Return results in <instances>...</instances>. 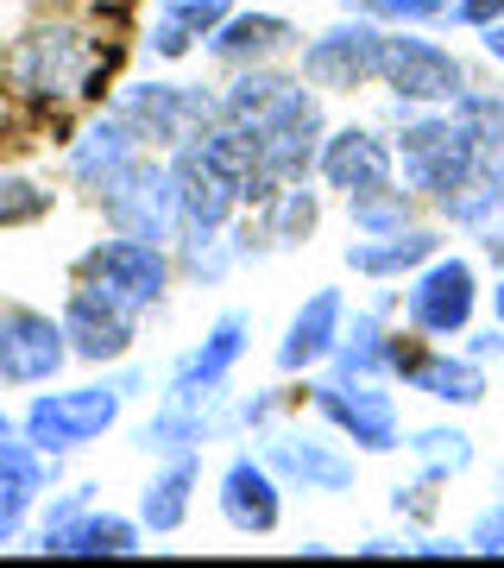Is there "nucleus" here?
Here are the masks:
<instances>
[{
  "label": "nucleus",
  "instance_id": "nucleus-19",
  "mask_svg": "<svg viewBox=\"0 0 504 568\" xmlns=\"http://www.w3.org/2000/svg\"><path fill=\"white\" fill-rule=\"evenodd\" d=\"M309 82L284 63H246V70H227V89H222V121L240 126L246 140H259L265 126L278 121L284 108L297 102Z\"/></svg>",
  "mask_w": 504,
  "mask_h": 568
},
{
  "label": "nucleus",
  "instance_id": "nucleus-36",
  "mask_svg": "<svg viewBox=\"0 0 504 568\" xmlns=\"http://www.w3.org/2000/svg\"><path fill=\"white\" fill-rule=\"evenodd\" d=\"M442 480H429V474H416L410 487H391V511H398L403 525H429L435 518V506H442Z\"/></svg>",
  "mask_w": 504,
  "mask_h": 568
},
{
  "label": "nucleus",
  "instance_id": "nucleus-38",
  "mask_svg": "<svg viewBox=\"0 0 504 568\" xmlns=\"http://www.w3.org/2000/svg\"><path fill=\"white\" fill-rule=\"evenodd\" d=\"M32 511H39L32 493H20V487H7V480H0V544H20L25 525H32Z\"/></svg>",
  "mask_w": 504,
  "mask_h": 568
},
{
  "label": "nucleus",
  "instance_id": "nucleus-47",
  "mask_svg": "<svg viewBox=\"0 0 504 568\" xmlns=\"http://www.w3.org/2000/svg\"><path fill=\"white\" fill-rule=\"evenodd\" d=\"M498 493H504V474H498Z\"/></svg>",
  "mask_w": 504,
  "mask_h": 568
},
{
  "label": "nucleus",
  "instance_id": "nucleus-37",
  "mask_svg": "<svg viewBox=\"0 0 504 568\" xmlns=\"http://www.w3.org/2000/svg\"><path fill=\"white\" fill-rule=\"evenodd\" d=\"M466 549H473V556H504V493L466 525Z\"/></svg>",
  "mask_w": 504,
  "mask_h": 568
},
{
  "label": "nucleus",
  "instance_id": "nucleus-22",
  "mask_svg": "<svg viewBox=\"0 0 504 568\" xmlns=\"http://www.w3.org/2000/svg\"><path fill=\"white\" fill-rule=\"evenodd\" d=\"M302 44V32L284 13H227L222 32L202 44V58L208 63H222V70H246V63H284L290 51Z\"/></svg>",
  "mask_w": 504,
  "mask_h": 568
},
{
  "label": "nucleus",
  "instance_id": "nucleus-33",
  "mask_svg": "<svg viewBox=\"0 0 504 568\" xmlns=\"http://www.w3.org/2000/svg\"><path fill=\"white\" fill-rule=\"evenodd\" d=\"M51 215V190L39 178L0 171V227H39Z\"/></svg>",
  "mask_w": 504,
  "mask_h": 568
},
{
  "label": "nucleus",
  "instance_id": "nucleus-21",
  "mask_svg": "<svg viewBox=\"0 0 504 568\" xmlns=\"http://www.w3.org/2000/svg\"><path fill=\"white\" fill-rule=\"evenodd\" d=\"M442 246H448L442 222H410V227H398V234H360L341 260H347V272H353V278L398 284V278H410L416 265L435 260Z\"/></svg>",
  "mask_w": 504,
  "mask_h": 568
},
{
  "label": "nucleus",
  "instance_id": "nucleus-44",
  "mask_svg": "<svg viewBox=\"0 0 504 568\" xmlns=\"http://www.w3.org/2000/svg\"><path fill=\"white\" fill-rule=\"evenodd\" d=\"M480 44H485V58H492V63H504V20H492V26H485V32H480Z\"/></svg>",
  "mask_w": 504,
  "mask_h": 568
},
{
  "label": "nucleus",
  "instance_id": "nucleus-31",
  "mask_svg": "<svg viewBox=\"0 0 504 568\" xmlns=\"http://www.w3.org/2000/svg\"><path fill=\"white\" fill-rule=\"evenodd\" d=\"M58 467H63V455H44L25 429L20 436H0V480H7V487L44 499V493L58 487Z\"/></svg>",
  "mask_w": 504,
  "mask_h": 568
},
{
  "label": "nucleus",
  "instance_id": "nucleus-15",
  "mask_svg": "<svg viewBox=\"0 0 504 568\" xmlns=\"http://www.w3.org/2000/svg\"><path fill=\"white\" fill-rule=\"evenodd\" d=\"M63 335H70V354H76L82 366H126V354H133V342H140V310L114 304L107 291H95V284H70V297H63Z\"/></svg>",
  "mask_w": 504,
  "mask_h": 568
},
{
  "label": "nucleus",
  "instance_id": "nucleus-23",
  "mask_svg": "<svg viewBox=\"0 0 504 568\" xmlns=\"http://www.w3.org/2000/svg\"><path fill=\"white\" fill-rule=\"evenodd\" d=\"M403 386L423 392L429 405H442V410H473V405H485V366L473 361L466 347H435L429 342L423 354L410 361Z\"/></svg>",
  "mask_w": 504,
  "mask_h": 568
},
{
  "label": "nucleus",
  "instance_id": "nucleus-39",
  "mask_svg": "<svg viewBox=\"0 0 504 568\" xmlns=\"http://www.w3.org/2000/svg\"><path fill=\"white\" fill-rule=\"evenodd\" d=\"M95 493H101V487H70V493H58V499H44V511H39V530H51V525H70L76 511H89V506H95Z\"/></svg>",
  "mask_w": 504,
  "mask_h": 568
},
{
  "label": "nucleus",
  "instance_id": "nucleus-2",
  "mask_svg": "<svg viewBox=\"0 0 504 568\" xmlns=\"http://www.w3.org/2000/svg\"><path fill=\"white\" fill-rule=\"evenodd\" d=\"M391 145H398V183L410 196H423V203L448 196V190L485 159V140L454 114V108H398Z\"/></svg>",
  "mask_w": 504,
  "mask_h": 568
},
{
  "label": "nucleus",
  "instance_id": "nucleus-46",
  "mask_svg": "<svg viewBox=\"0 0 504 568\" xmlns=\"http://www.w3.org/2000/svg\"><path fill=\"white\" fill-rule=\"evenodd\" d=\"M0 436H20V417H13L7 405H0Z\"/></svg>",
  "mask_w": 504,
  "mask_h": 568
},
{
  "label": "nucleus",
  "instance_id": "nucleus-11",
  "mask_svg": "<svg viewBox=\"0 0 504 568\" xmlns=\"http://www.w3.org/2000/svg\"><path fill=\"white\" fill-rule=\"evenodd\" d=\"M95 209L107 215V227L114 234H133V241H158L171 246L177 241V183H171V159H158V152H140V159L126 164L121 178L107 183L95 196Z\"/></svg>",
  "mask_w": 504,
  "mask_h": 568
},
{
  "label": "nucleus",
  "instance_id": "nucleus-18",
  "mask_svg": "<svg viewBox=\"0 0 504 568\" xmlns=\"http://www.w3.org/2000/svg\"><path fill=\"white\" fill-rule=\"evenodd\" d=\"M341 328H347V291H335V284H322V291H309L297 304V316L284 323L278 335V373H290V379H309V373H322L328 354L341 347Z\"/></svg>",
  "mask_w": 504,
  "mask_h": 568
},
{
  "label": "nucleus",
  "instance_id": "nucleus-42",
  "mask_svg": "<svg viewBox=\"0 0 504 568\" xmlns=\"http://www.w3.org/2000/svg\"><path fill=\"white\" fill-rule=\"evenodd\" d=\"M410 556H429V562H448V556H473L466 549V537H410Z\"/></svg>",
  "mask_w": 504,
  "mask_h": 568
},
{
  "label": "nucleus",
  "instance_id": "nucleus-40",
  "mask_svg": "<svg viewBox=\"0 0 504 568\" xmlns=\"http://www.w3.org/2000/svg\"><path fill=\"white\" fill-rule=\"evenodd\" d=\"M454 26H466V32H485L492 20H504V0H454V13H448Z\"/></svg>",
  "mask_w": 504,
  "mask_h": 568
},
{
  "label": "nucleus",
  "instance_id": "nucleus-34",
  "mask_svg": "<svg viewBox=\"0 0 504 568\" xmlns=\"http://www.w3.org/2000/svg\"><path fill=\"white\" fill-rule=\"evenodd\" d=\"M454 114L485 140V152H504V82L498 89H461L454 95Z\"/></svg>",
  "mask_w": 504,
  "mask_h": 568
},
{
  "label": "nucleus",
  "instance_id": "nucleus-16",
  "mask_svg": "<svg viewBox=\"0 0 504 568\" xmlns=\"http://www.w3.org/2000/svg\"><path fill=\"white\" fill-rule=\"evenodd\" d=\"M316 178H322L328 190H341V203L372 196V190H391V183H398V145H391V133L360 126V121L328 126L322 159H316Z\"/></svg>",
  "mask_w": 504,
  "mask_h": 568
},
{
  "label": "nucleus",
  "instance_id": "nucleus-8",
  "mask_svg": "<svg viewBox=\"0 0 504 568\" xmlns=\"http://www.w3.org/2000/svg\"><path fill=\"white\" fill-rule=\"evenodd\" d=\"M480 265L461 260V253H435L429 265H416L403 278V323L429 335V342H461L473 316H480Z\"/></svg>",
  "mask_w": 504,
  "mask_h": 568
},
{
  "label": "nucleus",
  "instance_id": "nucleus-7",
  "mask_svg": "<svg viewBox=\"0 0 504 568\" xmlns=\"http://www.w3.org/2000/svg\"><path fill=\"white\" fill-rule=\"evenodd\" d=\"M76 278L95 284V291H107L114 304L140 310V316H152V310L171 297V284H177V253L158 241H133V234H107V241L82 246L76 260Z\"/></svg>",
  "mask_w": 504,
  "mask_h": 568
},
{
  "label": "nucleus",
  "instance_id": "nucleus-4",
  "mask_svg": "<svg viewBox=\"0 0 504 568\" xmlns=\"http://www.w3.org/2000/svg\"><path fill=\"white\" fill-rule=\"evenodd\" d=\"M379 89L398 108H454V95L473 89V77H466V63L442 39H429L416 26H384Z\"/></svg>",
  "mask_w": 504,
  "mask_h": 568
},
{
  "label": "nucleus",
  "instance_id": "nucleus-3",
  "mask_svg": "<svg viewBox=\"0 0 504 568\" xmlns=\"http://www.w3.org/2000/svg\"><path fill=\"white\" fill-rule=\"evenodd\" d=\"M140 386H145L140 373H101V379H89V386L39 392V398L25 405L20 429L44 448V455H76V448L101 443L107 429L121 424L126 398H133Z\"/></svg>",
  "mask_w": 504,
  "mask_h": 568
},
{
  "label": "nucleus",
  "instance_id": "nucleus-45",
  "mask_svg": "<svg viewBox=\"0 0 504 568\" xmlns=\"http://www.w3.org/2000/svg\"><path fill=\"white\" fill-rule=\"evenodd\" d=\"M485 297H492V316H498V328H504V272H498V284H492Z\"/></svg>",
  "mask_w": 504,
  "mask_h": 568
},
{
  "label": "nucleus",
  "instance_id": "nucleus-20",
  "mask_svg": "<svg viewBox=\"0 0 504 568\" xmlns=\"http://www.w3.org/2000/svg\"><path fill=\"white\" fill-rule=\"evenodd\" d=\"M140 152H145L140 133H133V126H126L114 108H101L95 121H89L76 140H70V152H63V171H70V183H76V190L101 196V190L121 178L126 164L140 159Z\"/></svg>",
  "mask_w": 504,
  "mask_h": 568
},
{
  "label": "nucleus",
  "instance_id": "nucleus-13",
  "mask_svg": "<svg viewBox=\"0 0 504 568\" xmlns=\"http://www.w3.org/2000/svg\"><path fill=\"white\" fill-rule=\"evenodd\" d=\"M265 455V467L278 474L284 487L297 493H353V480H360V462H353V448H341L335 436H316V429H259L253 436Z\"/></svg>",
  "mask_w": 504,
  "mask_h": 568
},
{
  "label": "nucleus",
  "instance_id": "nucleus-29",
  "mask_svg": "<svg viewBox=\"0 0 504 568\" xmlns=\"http://www.w3.org/2000/svg\"><path fill=\"white\" fill-rule=\"evenodd\" d=\"M222 436H227L222 410H196V405H171V398H158V410L133 429V448L152 455V462H164V455H196V448L222 443Z\"/></svg>",
  "mask_w": 504,
  "mask_h": 568
},
{
  "label": "nucleus",
  "instance_id": "nucleus-5",
  "mask_svg": "<svg viewBox=\"0 0 504 568\" xmlns=\"http://www.w3.org/2000/svg\"><path fill=\"white\" fill-rule=\"evenodd\" d=\"M302 392H309V410L341 443H353V455H398L403 448V417L398 398L384 392V379H341V373L322 366Z\"/></svg>",
  "mask_w": 504,
  "mask_h": 568
},
{
  "label": "nucleus",
  "instance_id": "nucleus-1",
  "mask_svg": "<svg viewBox=\"0 0 504 568\" xmlns=\"http://www.w3.org/2000/svg\"><path fill=\"white\" fill-rule=\"evenodd\" d=\"M101 70H107V44L89 32L82 20H39L25 26L7 63H0V77L7 89L20 95L25 108H70V102H89L101 95Z\"/></svg>",
  "mask_w": 504,
  "mask_h": 568
},
{
  "label": "nucleus",
  "instance_id": "nucleus-35",
  "mask_svg": "<svg viewBox=\"0 0 504 568\" xmlns=\"http://www.w3.org/2000/svg\"><path fill=\"white\" fill-rule=\"evenodd\" d=\"M347 13H366L379 26H429V20H448L454 0H347Z\"/></svg>",
  "mask_w": 504,
  "mask_h": 568
},
{
  "label": "nucleus",
  "instance_id": "nucleus-14",
  "mask_svg": "<svg viewBox=\"0 0 504 568\" xmlns=\"http://www.w3.org/2000/svg\"><path fill=\"white\" fill-rule=\"evenodd\" d=\"M70 354L63 316L32 304H0V386H51Z\"/></svg>",
  "mask_w": 504,
  "mask_h": 568
},
{
  "label": "nucleus",
  "instance_id": "nucleus-32",
  "mask_svg": "<svg viewBox=\"0 0 504 568\" xmlns=\"http://www.w3.org/2000/svg\"><path fill=\"white\" fill-rule=\"evenodd\" d=\"M410 222H423V196H410L403 183L347 203V227H353V234H398V227H410Z\"/></svg>",
  "mask_w": 504,
  "mask_h": 568
},
{
  "label": "nucleus",
  "instance_id": "nucleus-17",
  "mask_svg": "<svg viewBox=\"0 0 504 568\" xmlns=\"http://www.w3.org/2000/svg\"><path fill=\"white\" fill-rule=\"evenodd\" d=\"M215 506L222 525L240 537H271L284 525V480L265 467V455H234L215 480Z\"/></svg>",
  "mask_w": 504,
  "mask_h": 568
},
{
  "label": "nucleus",
  "instance_id": "nucleus-28",
  "mask_svg": "<svg viewBox=\"0 0 504 568\" xmlns=\"http://www.w3.org/2000/svg\"><path fill=\"white\" fill-rule=\"evenodd\" d=\"M328 373L341 379H391V304H366V310H347V328H341V347L328 354Z\"/></svg>",
  "mask_w": 504,
  "mask_h": 568
},
{
  "label": "nucleus",
  "instance_id": "nucleus-24",
  "mask_svg": "<svg viewBox=\"0 0 504 568\" xmlns=\"http://www.w3.org/2000/svg\"><path fill=\"white\" fill-rule=\"evenodd\" d=\"M44 556H140L145 549V525L140 518H121V511H76L70 525H51V530H32Z\"/></svg>",
  "mask_w": 504,
  "mask_h": 568
},
{
  "label": "nucleus",
  "instance_id": "nucleus-27",
  "mask_svg": "<svg viewBox=\"0 0 504 568\" xmlns=\"http://www.w3.org/2000/svg\"><path fill=\"white\" fill-rule=\"evenodd\" d=\"M227 13H234V0H164L152 32H145V58L183 63L189 51H202V44L222 32Z\"/></svg>",
  "mask_w": 504,
  "mask_h": 568
},
{
  "label": "nucleus",
  "instance_id": "nucleus-30",
  "mask_svg": "<svg viewBox=\"0 0 504 568\" xmlns=\"http://www.w3.org/2000/svg\"><path fill=\"white\" fill-rule=\"evenodd\" d=\"M403 448L416 455V467H423L429 480H461L466 467L480 462V448H473V436H466L461 424H423V429H403Z\"/></svg>",
  "mask_w": 504,
  "mask_h": 568
},
{
  "label": "nucleus",
  "instance_id": "nucleus-9",
  "mask_svg": "<svg viewBox=\"0 0 504 568\" xmlns=\"http://www.w3.org/2000/svg\"><path fill=\"white\" fill-rule=\"evenodd\" d=\"M246 347H253V316L246 310H222L215 323L202 328L196 347H183L171 373H164V398L171 405H196V410H222L227 405V386L240 373Z\"/></svg>",
  "mask_w": 504,
  "mask_h": 568
},
{
  "label": "nucleus",
  "instance_id": "nucleus-6",
  "mask_svg": "<svg viewBox=\"0 0 504 568\" xmlns=\"http://www.w3.org/2000/svg\"><path fill=\"white\" fill-rule=\"evenodd\" d=\"M107 108L140 133L145 152H177V145H189L208 121H222V89H202V82H158L152 77V82H126Z\"/></svg>",
  "mask_w": 504,
  "mask_h": 568
},
{
  "label": "nucleus",
  "instance_id": "nucleus-12",
  "mask_svg": "<svg viewBox=\"0 0 504 568\" xmlns=\"http://www.w3.org/2000/svg\"><path fill=\"white\" fill-rule=\"evenodd\" d=\"M322 140H328L322 89H302L297 102L284 108L278 121L253 140V159H259V196H253V203H265V196L284 190V183H309V178H316Z\"/></svg>",
  "mask_w": 504,
  "mask_h": 568
},
{
  "label": "nucleus",
  "instance_id": "nucleus-41",
  "mask_svg": "<svg viewBox=\"0 0 504 568\" xmlns=\"http://www.w3.org/2000/svg\"><path fill=\"white\" fill-rule=\"evenodd\" d=\"M461 342H466V354H473L480 366H498L504 361V328H466Z\"/></svg>",
  "mask_w": 504,
  "mask_h": 568
},
{
  "label": "nucleus",
  "instance_id": "nucleus-25",
  "mask_svg": "<svg viewBox=\"0 0 504 568\" xmlns=\"http://www.w3.org/2000/svg\"><path fill=\"white\" fill-rule=\"evenodd\" d=\"M435 222L461 227V234H492L504 227V152H485L473 171H466L448 196H435Z\"/></svg>",
  "mask_w": 504,
  "mask_h": 568
},
{
  "label": "nucleus",
  "instance_id": "nucleus-10",
  "mask_svg": "<svg viewBox=\"0 0 504 568\" xmlns=\"http://www.w3.org/2000/svg\"><path fill=\"white\" fill-rule=\"evenodd\" d=\"M379 51L384 26L366 13H347L297 44V77L322 95H360V89H379Z\"/></svg>",
  "mask_w": 504,
  "mask_h": 568
},
{
  "label": "nucleus",
  "instance_id": "nucleus-26",
  "mask_svg": "<svg viewBox=\"0 0 504 568\" xmlns=\"http://www.w3.org/2000/svg\"><path fill=\"white\" fill-rule=\"evenodd\" d=\"M196 487H202V448H196V455H164V462L152 467V480L140 487V525H145V537H177V530L189 525Z\"/></svg>",
  "mask_w": 504,
  "mask_h": 568
},
{
  "label": "nucleus",
  "instance_id": "nucleus-43",
  "mask_svg": "<svg viewBox=\"0 0 504 568\" xmlns=\"http://www.w3.org/2000/svg\"><path fill=\"white\" fill-rule=\"evenodd\" d=\"M353 556H410V537H366L353 544Z\"/></svg>",
  "mask_w": 504,
  "mask_h": 568
}]
</instances>
